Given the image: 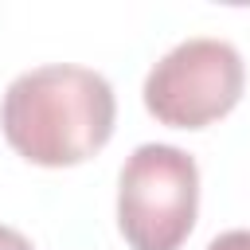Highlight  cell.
Returning <instances> with one entry per match:
<instances>
[{"label": "cell", "instance_id": "obj_1", "mask_svg": "<svg viewBox=\"0 0 250 250\" xmlns=\"http://www.w3.org/2000/svg\"><path fill=\"white\" fill-rule=\"evenodd\" d=\"M113 86L74 62H51L20 74L0 102V129L8 145L43 168L82 164L113 137Z\"/></svg>", "mask_w": 250, "mask_h": 250}, {"label": "cell", "instance_id": "obj_2", "mask_svg": "<svg viewBox=\"0 0 250 250\" xmlns=\"http://www.w3.org/2000/svg\"><path fill=\"white\" fill-rule=\"evenodd\" d=\"M199 211V168L176 145H141L117 180V227L133 250H180Z\"/></svg>", "mask_w": 250, "mask_h": 250}, {"label": "cell", "instance_id": "obj_4", "mask_svg": "<svg viewBox=\"0 0 250 250\" xmlns=\"http://www.w3.org/2000/svg\"><path fill=\"white\" fill-rule=\"evenodd\" d=\"M207 250H250V230H227L207 242Z\"/></svg>", "mask_w": 250, "mask_h": 250}, {"label": "cell", "instance_id": "obj_5", "mask_svg": "<svg viewBox=\"0 0 250 250\" xmlns=\"http://www.w3.org/2000/svg\"><path fill=\"white\" fill-rule=\"evenodd\" d=\"M0 250H35L20 230H12V227H0Z\"/></svg>", "mask_w": 250, "mask_h": 250}, {"label": "cell", "instance_id": "obj_3", "mask_svg": "<svg viewBox=\"0 0 250 250\" xmlns=\"http://www.w3.org/2000/svg\"><path fill=\"white\" fill-rule=\"evenodd\" d=\"M246 86L242 55L227 39L195 35L176 43L145 78V109L172 129H203L227 117Z\"/></svg>", "mask_w": 250, "mask_h": 250}]
</instances>
